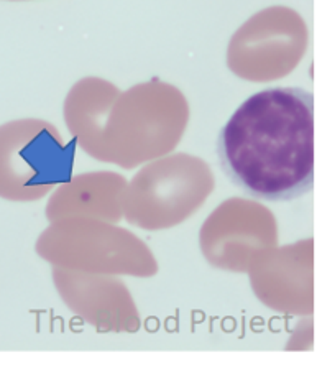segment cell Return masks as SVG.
Masks as SVG:
<instances>
[{"label":"cell","mask_w":317,"mask_h":365,"mask_svg":"<svg viewBox=\"0 0 317 365\" xmlns=\"http://www.w3.org/2000/svg\"><path fill=\"white\" fill-rule=\"evenodd\" d=\"M76 138L64 143L58 128L38 119L0 125V197L35 201L73 176Z\"/></svg>","instance_id":"obj_2"},{"label":"cell","mask_w":317,"mask_h":365,"mask_svg":"<svg viewBox=\"0 0 317 365\" xmlns=\"http://www.w3.org/2000/svg\"><path fill=\"white\" fill-rule=\"evenodd\" d=\"M224 175L255 200L288 202L316 185V98L301 88L250 96L220 128Z\"/></svg>","instance_id":"obj_1"}]
</instances>
